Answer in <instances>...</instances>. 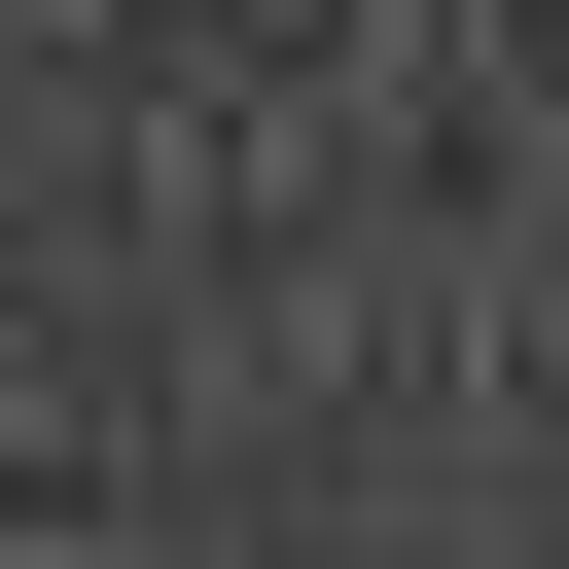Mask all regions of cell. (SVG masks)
Wrapping results in <instances>:
<instances>
[{"label":"cell","instance_id":"obj_1","mask_svg":"<svg viewBox=\"0 0 569 569\" xmlns=\"http://www.w3.org/2000/svg\"><path fill=\"white\" fill-rule=\"evenodd\" d=\"M0 462H36V356H0Z\"/></svg>","mask_w":569,"mask_h":569}]
</instances>
